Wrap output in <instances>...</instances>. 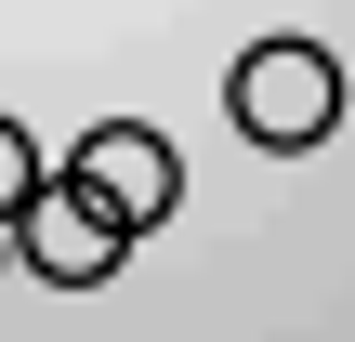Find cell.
Here are the masks:
<instances>
[{
    "mask_svg": "<svg viewBox=\"0 0 355 342\" xmlns=\"http://www.w3.org/2000/svg\"><path fill=\"white\" fill-rule=\"evenodd\" d=\"M224 105H237V132H250L263 158H303V145L343 132V53L277 26V40H250V53L224 66Z\"/></svg>",
    "mask_w": 355,
    "mask_h": 342,
    "instance_id": "obj_1",
    "label": "cell"
},
{
    "mask_svg": "<svg viewBox=\"0 0 355 342\" xmlns=\"http://www.w3.org/2000/svg\"><path fill=\"white\" fill-rule=\"evenodd\" d=\"M66 185H79V198H92L119 237H158V224L184 211V158H171V132H145V119H105V132H79Z\"/></svg>",
    "mask_w": 355,
    "mask_h": 342,
    "instance_id": "obj_2",
    "label": "cell"
},
{
    "mask_svg": "<svg viewBox=\"0 0 355 342\" xmlns=\"http://www.w3.org/2000/svg\"><path fill=\"white\" fill-rule=\"evenodd\" d=\"M13 264H26V277H53V290H105V277L132 264V237H119L66 171H53V185L26 198V224H13Z\"/></svg>",
    "mask_w": 355,
    "mask_h": 342,
    "instance_id": "obj_3",
    "label": "cell"
},
{
    "mask_svg": "<svg viewBox=\"0 0 355 342\" xmlns=\"http://www.w3.org/2000/svg\"><path fill=\"white\" fill-rule=\"evenodd\" d=\"M40 185H53V171H40V145H26V132L0 119V237L26 224V198H40Z\"/></svg>",
    "mask_w": 355,
    "mask_h": 342,
    "instance_id": "obj_4",
    "label": "cell"
}]
</instances>
